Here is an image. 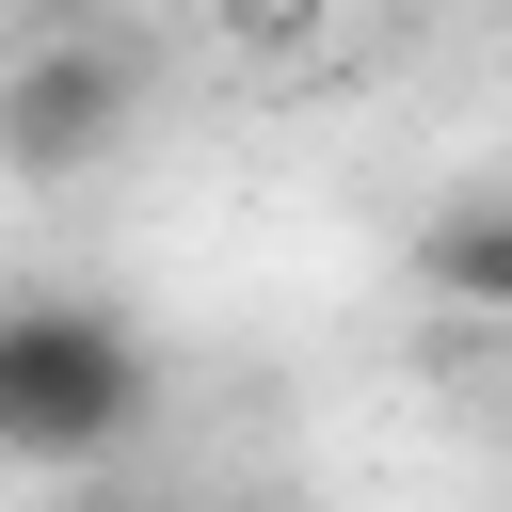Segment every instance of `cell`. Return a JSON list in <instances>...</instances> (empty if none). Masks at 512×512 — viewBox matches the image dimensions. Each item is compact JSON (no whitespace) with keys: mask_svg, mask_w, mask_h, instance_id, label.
I'll return each mask as SVG.
<instances>
[{"mask_svg":"<svg viewBox=\"0 0 512 512\" xmlns=\"http://www.w3.org/2000/svg\"><path fill=\"white\" fill-rule=\"evenodd\" d=\"M144 432V336L112 304H0V464H112Z\"/></svg>","mask_w":512,"mask_h":512,"instance_id":"obj_1","label":"cell"},{"mask_svg":"<svg viewBox=\"0 0 512 512\" xmlns=\"http://www.w3.org/2000/svg\"><path fill=\"white\" fill-rule=\"evenodd\" d=\"M128 48H96V32H32L16 64H0V176H32V192H64V176H96L112 144H128Z\"/></svg>","mask_w":512,"mask_h":512,"instance_id":"obj_2","label":"cell"},{"mask_svg":"<svg viewBox=\"0 0 512 512\" xmlns=\"http://www.w3.org/2000/svg\"><path fill=\"white\" fill-rule=\"evenodd\" d=\"M416 288L464 304V320H512V192H464L416 224Z\"/></svg>","mask_w":512,"mask_h":512,"instance_id":"obj_3","label":"cell"}]
</instances>
